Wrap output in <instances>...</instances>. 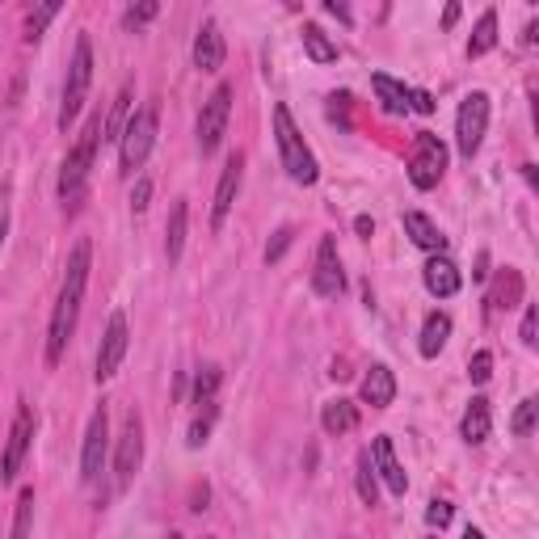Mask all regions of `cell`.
Wrapping results in <instances>:
<instances>
[{"label":"cell","instance_id":"obj_1","mask_svg":"<svg viewBox=\"0 0 539 539\" xmlns=\"http://www.w3.org/2000/svg\"><path fill=\"white\" fill-rule=\"evenodd\" d=\"M89 262H93V245L76 241L68 253V270H64V287H59L55 312H51V329H47V367H59L72 333H76V316H81V299L89 287Z\"/></svg>","mask_w":539,"mask_h":539},{"label":"cell","instance_id":"obj_2","mask_svg":"<svg viewBox=\"0 0 539 539\" xmlns=\"http://www.w3.org/2000/svg\"><path fill=\"white\" fill-rule=\"evenodd\" d=\"M102 127H106V114L97 110L89 123H85L81 139H76V148L68 152L64 169H59V198H64V203H76V198L85 194V182H89V169H93L97 144H102Z\"/></svg>","mask_w":539,"mask_h":539},{"label":"cell","instance_id":"obj_3","mask_svg":"<svg viewBox=\"0 0 539 539\" xmlns=\"http://www.w3.org/2000/svg\"><path fill=\"white\" fill-rule=\"evenodd\" d=\"M274 139H278V156H283V169L291 173V182L312 186L321 177V169H316V156L304 144V135H299L287 106H274Z\"/></svg>","mask_w":539,"mask_h":539},{"label":"cell","instance_id":"obj_4","mask_svg":"<svg viewBox=\"0 0 539 539\" xmlns=\"http://www.w3.org/2000/svg\"><path fill=\"white\" fill-rule=\"evenodd\" d=\"M156 127H161V114H156V102H148L144 110H135L127 118V131L118 139V165H123L127 177H135L148 165L152 144H156Z\"/></svg>","mask_w":539,"mask_h":539},{"label":"cell","instance_id":"obj_5","mask_svg":"<svg viewBox=\"0 0 539 539\" xmlns=\"http://www.w3.org/2000/svg\"><path fill=\"white\" fill-rule=\"evenodd\" d=\"M93 85V43L89 34L76 38V51H72V64H68V81H64V102H59V127L68 131V123L81 114L85 97Z\"/></svg>","mask_w":539,"mask_h":539},{"label":"cell","instance_id":"obj_6","mask_svg":"<svg viewBox=\"0 0 539 539\" xmlns=\"http://www.w3.org/2000/svg\"><path fill=\"white\" fill-rule=\"evenodd\" d=\"M485 131H489V93L476 89L459 102V114H455V148L464 161H472V156L481 152Z\"/></svg>","mask_w":539,"mask_h":539},{"label":"cell","instance_id":"obj_7","mask_svg":"<svg viewBox=\"0 0 539 539\" xmlns=\"http://www.w3.org/2000/svg\"><path fill=\"white\" fill-rule=\"evenodd\" d=\"M447 173V144L438 135L422 131L413 139V156H409V182L417 190H434L438 182H443Z\"/></svg>","mask_w":539,"mask_h":539},{"label":"cell","instance_id":"obj_8","mask_svg":"<svg viewBox=\"0 0 539 539\" xmlns=\"http://www.w3.org/2000/svg\"><path fill=\"white\" fill-rule=\"evenodd\" d=\"M228 118H232V85H215V93L203 102V114H198V152L211 156L219 144H224V131H228Z\"/></svg>","mask_w":539,"mask_h":539},{"label":"cell","instance_id":"obj_9","mask_svg":"<svg viewBox=\"0 0 539 539\" xmlns=\"http://www.w3.org/2000/svg\"><path fill=\"white\" fill-rule=\"evenodd\" d=\"M127 346H131V333H127V316L123 312H114L110 316V325H106V337H102V346H97V384H106V379L118 375V367H123V358H127Z\"/></svg>","mask_w":539,"mask_h":539},{"label":"cell","instance_id":"obj_10","mask_svg":"<svg viewBox=\"0 0 539 539\" xmlns=\"http://www.w3.org/2000/svg\"><path fill=\"white\" fill-rule=\"evenodd\" d=\"M30 438H34V409L17 405L9 443H5V459H0V476H5V481H17V472L26 464V451H30Z\"/></svg>","mask_w":539,"mask_h":539},{"label":"cell","instance_id":"obj_11","mask_svg":"<svg viewBox=\"0 0 539 539\" xmlns=\"http://www.w3.org/2000/svg\"><path fill=\"white\" fill-rule=\"evenodd\" d=\"M139 464H144V422H139V413H127L123 434H118V451H114L118 485H127L139 472Z\"/></svg>","mask_w":539,"mask_h":539},{"label":"cell","instance_id":"obj_12","mask_svg":"<svg viewBox=\"0 0 539 539\" xmlns=\"http://www.w3.org/2000/svg\"><path fill=\"white\" fill-rule=\"evenodd\" d=\"M346 274H342V257H337V241L333 236H321V249H316V266H312V291L321 299L342 295Z\"/></svg>","mask_w":539,"mask_h":539},{"label":"cell","instance_id":"obj_13","mask_svg":"<svg viewBox=\"0 0 539 539\" xmlns=\"http://www.w3.org/2000/svg\"><path fill=\"white\" fill-rule=\"evenodd\" d=\"M106 438H110V417L106 405H97L85 430V447H81V476L85 481H97L102 476V459H106Z\"/></svg>","mask_w":539,"mask_h":539},{"label":"cell","instance_id":"obj_14","mask_svg":"<svg viewBox=\"0 0 539 539\" xmlns=\"http://www.w3.org/2000/svg\"><path fill=\"white\" fill-rule=\"evenodd\" d=\"M241 177H245V156H241V152H232V156H228V165H224V173H219L215 203H211V228H215V232L224 228V219H228V211H232V203H236Z\"/></svg>","mask_w":539,"mask_h":539},{"label":"cell","instance_id":"obj_15","mask_svg":"<svg viewBox=\"0 0 539 539\" xmlns=\"http://www.w3.org/2000/svg\"><path fill=\"white\" fill-rule=\"evenodd\" d=\"M371 464H375V476L388 485L392 497H405L409 476H405L401 464H396V447H392V438H388V434H379L375 443H371Z\"/></svg>","mask_w":539,"mask_h":539},{"label":"cell","instance_id":"obj_16","mask_svg":"<svg viewBox=\"0 0 539 539\" xmlns=\"http://www.w3.org/2000/svg\"><path fill=\"white\" fill-rule=\"evenodd\" d=\"M224 55H228V47H224L219 26L203 22V30H198V38H194V68L198 72H219V68H224Z\"/></svg>","mask_w":539,"mask_h":539},{"label":"cell","instance_id":"obj_17","mask_svg":"<svg viewBox=\"0 0 539 539\" xmlns=\"http://www.w3.org/2000/svg\"><path fill=\"white\" fill-rule=\"evenodd\" d=\"M422 278H426V291L430 295H438V299H451L455 291H459V266L451 262V257H443V253H434L430 262H426V270H422Z\"/></svg>","mask_w":539,"mask_h":539},{"label":"cell","instance_id":"obj_18","mask_svg":"<svg viewBox=\"0 0 539 539\" xmlns=\"http://www.w3.org/2000/svg\"><path fill=\"white\" fill-rule=\"evenodd\" d=\"M489 430H493V409H489L485 396H472L468 409H464V422H459V434H464V443L481 447L489 438Z\"/></svg>","mask_w":539,"mask_h":539},{"label":"cell","instance_id":"obj_19","mask_svg":"<svg viewBox=\"0 0 539 539\" xmlns=\"http://www.w3.org/2000/svg\"><path fill=\"white\" fill-rule=\"evenodd\" d=\"M363 401L371 409H388L396 401V375L384 367V363H375L367 375H363Z\"/></svg>","mask_w":539,"mask_h":539},{"label":"cell","instance_id":"obj_20","mask_svg":"<svg viewBox=\"0 0 539 539\" xmlns=\"http://www.w3.org/2000/svg\"><path fill=\"white\" fill-rule=\"evenodd\" d=\"M405 232H409V241L426 253H443V245H447V236L438 232V224L422 211H405Z\"/></svg>","mask_w":539,"mask_h":539},{"label":"cell","instance_id":"obj_21","mask_svg":"<svg viewBox=\"0 0 539 539\" xmlns=\"http://www.w3.org/2000/svg\"><path fill=\"white\" fill-rule=\"evenodd\" d=\"M514 304H523V274L506 266L502 274H497L493 291H489V308H493V312H506V308H514Z\"/></svg>","mask_w":539,"mask_h":539},{"label":"cell","instance_id":"obj_22","mask_svg":"<svg viewBox=\"0 0 539 539\" xmlns=\"http://www.w3.org/2000/svg\"><path fill=\"white\" fill-rule=\"evenodd\" d=\"M321 426H325V434H337V438L350 434V430H358V405L337 396V401H329V405L321 409Z\"/></svg>","mask_w":539,"mask_h":539},{"label":"cell","instance_id":"obj_23","mask_svg":"<svg viewBox=\"0 0 539 539\" xmlns=\"http://www.w3.org/2000/svg\"><path fill=\"white\" fill-rule=\"evenodd\" d=\"M186 224H190V207H186V198H177L173 211H169V224H165V253H169V262H177L186 249Z\"/></svg>","mask_w":539,"mask_h":539},{"label":"cell","instance_id":"obj_24","mask_svg":"<svg viewBox=\"0 0 539 539\" xmlns=\"http://www.w3.org/2000/svg\"><path fill=\"white\" fill-rule=\"evenodd\" d=\"M447 337H451V316L430 312L426 325H422V342H417V350H422V358H438V350L447 346Z\"/></svg>","mask_w":539,"mask_h":539},{"label":"cell","instance_id":"obj_25","mask_svg":"<svg viewBox=\"0 0 539 539\" xmlns=\"http://www.w3.org/2000/svg\"><path fill=\"white\" fill-rule=\"evenodd\" d=\"M371 89H375V97H379V106H384L388 114H405L409 110V89L401 85V81H392V76H371Z\"/></svg>","mask_w":539,"mask_h":539},{"label":"cell","instance_id":"obj_26","mask_svg":"<svg viewBox=\"0 0 539 539\" xmlns=\"http://www.w3.org/2000/svg\"><path fill=\"white\" fill-rule=\"evenodd\" d=\"M127 118H131V89H123L110 102V114H106V127H102V144H118L127 131Z\"/></svg>","mask_w":539,"mask_h":539},{"label":"cell","instance_id":"obj_27","mask_svg":"<svg viewBox=\"0 0 539 539\" xmlns=\"http://www.w3.org/2000/svg\"><path fill=\"white\" fill-rule=\"evenodd\" d=\"M493 47H497V13L485 9L481 22H476V30H472V38H468V59H481V55H489Z\"/></svg>","mask_w":539,"mask_h":539},{"label":"cell","instance_id":"obj_28","mask_svg":"<svg viewBox=\"0 0 539 539\" xmlns=\"http://www.w3.org/2000/svg\"><path fill=\"white\" fill-rule=\"evenodd\" d=\"M354 489L363 497V506H379V476H375V464H371V451L358 455L354 464Z\"/></svg>","mask_w":539,"mask_h":539},{"label":"cell","instance_id":"obj_29","mask_svg":"<svg viewBox=\"0 0 539 539\" xmlns=\"http://www.w3.org/2000/svg\"><path fill=\"white\" fill-rule=\"evenodd\" d=\"M304 51H308L312 64H333V59H337V43L316 22L304 26Z\"/></svg>","mask_w":539,"mask_h":539},{"label":"cell","instance_id":"obj_30","mask_svg":"<svg viewBox=\"0 0 539 539\" xmlns=\"http://www.w3.org/2000/svg\"><path fill=\"white\" fill-rule=\"evenodd\" d=\"M219 384H224V371H219V367H203V371H198V379H194V405L203 409V413H215Z\"/></svg>","mask_w":539,"mask_h":539},{"label":"cell","instance_id":"obj_31","mask_svg":"<svg viewBox=\"0 0 539 539\" xmlns=\"http://www.w3.org/2000/svg\"><path fill=\"white\" fill-rule=\"evenodd\" d=\"M30 523H34V489H22V497H17L13 535H9V539H26V535H30Z\"/></svg>","mask_w":539,"mask_h":539},{"label":"cell","instance_id":"obj_32","mask_svg":"<svg viewBox=\"0 0 539 539\" xmlns=\"http://www.w3.org/2000/svg\"><path fill=\"white\" fill-rule=\"evenodd\" d=\"M535 417H539V401L535 396H527L523 405H518V413H514V422H510V430L518 434V438H527L531 430H535Z\"/></svg>","mask_w":539,"mask_h":539},{"label":"cell","instance_id":"obj_33","mask_svg":"<svg viewBox=\"0 0 539 539\" xmlns=\"http://www.w3.org/2000/svg\"><path fill=\"white\" fill-rule=\"evenodd\" d=\"M55 13H59V5H55V0H51V5H38V9H34V13L26 17V38H30V43H34V38L47 30V22H51Z\"/></svg>","mask_w":539,"mask_h":539},{"label":"cell","instance_id":"obj_34","mask_svg":"<svg viewBox=\"0 0 539 539\" xmlns=\"http://www.w3.org/2000/svg\"><path fill=\"white\" fill-rule=\"evenodd\" d=\"M468 375H472V384H489V375H493V354H489V350H476L472 363H468Z\"/></svg>","mask_w":539,"mask_h":539},{"label":"cell","instance_id":"obj_35","mask_svg":"<svg viewBox=\"0 0 539 539\" xmlns=\"http://www.w3.org/2000/svg\"><path fill=\"white\" fill-rule=\"evenodd\" d=\"M291 241H295V232H291V228H278V232H274V241L266 245V262H278V257L291 249Z\"/></svg>","mask_w":539,"mask_h":539},{"label":"cell","instance_id":"obj_36","mask_svg":"<svg viewBox=\"0 0 539 539\" xmlns=\"http://www.w3.org/2000/svg\"><path fill=\"white\" fill-rule=\"evenodd\" d=\"M156 13H161V5H156V0H144V5H131V9H127V26H144V22H152Z\"/></svg>","mask_w":539,"mask_h":539},{"label":"cell","instance_id":"obj_37","mask_svg":"<svg viewBox=\"0 0 539 539\" xmlns=\"http://www.w3.org/2000/svg\"><path fill=\"white\" fill-rule=\"evenodd\" d=\"M535 333H539V308L531 304V308H527V316H523V329H518V337H523V346H535V342H539Z\"/></svg>","mask_w":539,"mask_h":539},{"label":"cell","instance_id":"obj_38","mask_svg":"<svg viewBox=\"0 0 539 539\" xmlns=\"http://www.w3.org/2000/svg\"><path fill=\"white\" fill-rule=\"evenodd\" d=\"M451 514H455L451 502H438V497H434L430 510H426V523H430V527H447V523H451Z\"/></svg>","mask_w":539,"mask_h":539},{"label":"cell","instance_id":"obj_39","mask_svg":"<svg viewBox=\"0 0 539 539\" xmlns=\"http://www.w3.org/2000/svg\"><path fill=\"white\" fill-rule=\"evenodd\" d=\"M211 422H215V413H203V417H198V422L190 426V438H186V443H190V447H203V443H207V434H211Z\"/></svg>","mask_w":539,"mask_h":539},{"label":"cell","instance_id":"obj_40","mask_svg":"<svg viewBox=\"0 0 539 539\" xmlns=\"http://www.w3.org/2000/svg\"><path fill=\"white\" fill-rule=\"evenodd\" d=\"M148 198H152V182H148V177H139L135 190H131V207L135 211H148Z\"/></svg>","mask_w":539,"mask_h":539},{"label":"cell","instance_id":"obj_41","mask_svg":"<svg viewBox=\"0 0 539 539\" xmlns=\"http://www.w3.org/2000/svg\"><path fill=\"white\" fill-rule=\"evenodd\" d=\"M5 228H9V190H0V245H5Z\"/></svg>","mask_w":539,"mask_h":539},{"label":"cell","instance_id":"obj_42","mask_svg":"<svg viewBox=\"0 0 539 539\" xmlns=\"http://www.w3.org/2000/svg\"><path fill=\"white\" fill-rule=\"evenodd\" d=\"M354 232H358V236H371V232H375L371 215H358V219H354Z\"/></svg>","mask_w":539,"mask_h":539},{"label":"cell","instance_id":"obj_43","mask_svg":"<svg viewBox=\"0 0 539 539\" xmlns=\"http://www.w3.org/2000/svg\"><path fill=\"white\" fill-rule=\"evenodd\" d=\"M325 13H333V17H342V22H350V9H346V5H337V0H325Z\"/></svg>","mask_w":539,"mask_h":539},{"label":"cell","instance_id":"obj_44","mask_svg":"<svg viewBox=\"0 0 539 539\" xmlns=\"http://www.w3.org/2000/svg\"><path fill=\"white\" fill-rule=\"evenodd\" d=\"M459 22V5H447V13H443V26H455Z\"/></svg>","mask_w":539,"mask_h":539},{"label":"cell","instance_id":"obj_45","mask_svg":"<svg viewBox=\"0 0 539 539\" xmlns=\"http://www.w3.org/2000/svg\"><path fill=\"white\" fill-rule=\"evenodd\" d=\"M329 375H333V379H350V367H346V363H333Z\"/></svg>","mask_w":539,"mask_h":539},{"label":"cell","instance_id":"obj_46","mask_svg":"<svg viewBox=\"0 0 539 539\" xmlns=\"http://www.w3.org/2000/svg\"><path fill=\"white\" fill-rule=\"evenodd\" d=\"M464 539H485V531H476V527H468V531H464Z\"/></svg>","mask_w":539,"mask_h":539},{"label":"cell","instance_id":"obj_47","mask_svg":"<svg viewBox=\"0 0 539 539\" xmlns=\"http://www.w3.org/2000/svg\"><path fill=\"white\" fill-rule=\"evenodd\" d=\"M169 539H182V535H169Z\"/></svg>","mask_w":539,"mask_h":539},{"label":"cell","instance_id":"obj_48","mask_svg":"<svg viewBox=\"0 0 539 539\" xmlns=\"http://www.w3.org/2000/svg\"><path fill=\"white\" fill-rule=\"evenodd\" d=\"M207 539H211V535H207Z\"/></svg>","mask_w":539,"mask_h":539}]
</instances>
